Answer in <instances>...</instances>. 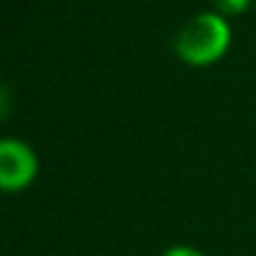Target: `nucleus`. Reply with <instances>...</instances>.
<instances>
[{
	"instance_id": "1",
	"label": "nucleus",
	"mask_w": 256,
	"mask_h": 256,
	"mask_svg": "<svg viewBox=\"0 0 256 256\" xmlns=\"http://www.w3.org/2000/svg\"><path fill=\"white\" fill-rule=\"evenodd\" d=\"M234 43V28L218 10H201L191 16L174 38L176 58L188 68H211L221 63Z\"/></svg>"
},
{
	"instance_id": "2",
	"label": "nucleus",
	"mask_w": 256,
	"mask_h": 256,
	"mask_svg": "<svg viewBox=\"0 0 256 256\" xmlns=\"http://www.w3.org/2000/svg\"><path fill=\"white\" fill-rule=\"evenodd\" d=\"M40 176V156L38 151L18 138L6 136L0 141V188L6 194L28 191Z\"/></svg>"
},
{
	"instance_id": "3",
	"label": "nucleus",
	"mask_w": 256,
	"mask_h": 256,
	"mask_svg": "<svg viewBox=\"0 0 256 256\" xmlns=\"http://www.w3.org/2000/svg\"><path fill=\"white\" fill-rule=\"evenodd\" d=\"M254 0H211L214 10H218L221 16H226L228 20L236 18V16H244L248 8H251Z\"/></svg>"
},
{
	"instance_id": "4",
	"label": "nucleus",
	"mask_w": 256,
	"mask_h": 256,
	"mask_svg": "<svg viewBox=\"0 0 256 256\" xmlns=\"http://www.w3.org/2000/svg\"><path fill=\"white\" fill-rule=\"evenodd\" d=\"M158 256H208V254L196 248V246H191V244H174V246L164 248Z\"/></svg>"
}]
</instances>
